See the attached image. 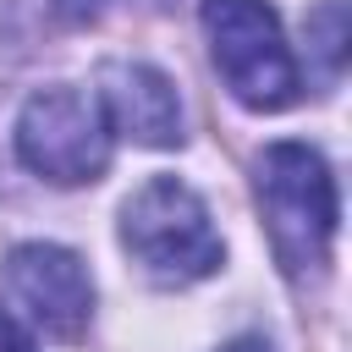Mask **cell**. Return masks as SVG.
I'll list each match as a JSON object with an SVG mask.
<instances>
[{
	"mask_svg": "<svg viewBox=\"0 0 352 352\" xmlns=\"http://www.w3.org/2000/svg\"><path fill=\"white\" fill-rule=\"evenodd\" d=\"M253 187H258V209L270 226V248L280 258L286 275H314L330 258L336 242V176L324 165L319 148L308 143H270L253 165Z\"/></svg>",
	"mask_w": 352,
	"mask_h": 352,
	"instance_id": "1",
	"label": "cell"
},
{
	"mask_svg": "<svg viewBox=\"0 0 352 352\" xmlns=\"http://www.w3.org/2000/svg\"><path fill=\"white\" fill-rule=\"evenodd\" d=\"M121 242L154 286H192L226 258L204 198L176 176H154L121 204Z\"/></svg>",
	"mask_w": 352,
	"mask_h": 352,
	"instance_id": "2",
	"label": "cell"
},
{
	"mask_svg": "<svg viewBox=\"0 0 352 352\" xmlns=\"http://www.w3.org/2000/svg\"><path fill=\"white\" fill-rule=\"evenodd\" d=\"M204 33L226 88L248 110H286L297 99L302 77L286 50L280 16L264 0H204Z\"/></svg>",
	"mask_w": 352,
	"mask_h": 352,
	"instance_id": "3",
	"label": "cell"
},
{
	"mask_svg": "<svg viewBox=\"0 0 352 352\" xmlns=\"http://www.w3.org/2000/svg\"><path fill=\"white\" fill-rule=\"evenodd\" d=\"M16 154L55 187L99 182L110 165V126L99 104L77 88H38L16 116Z\"/></svg>",
	"mask_w": 352,
	"mask_h": 352,
	"instance_id": "4",
	"label": "cell"
},
{
	"mask_svg": "<svg viewBox=\"0 0 352 352\" xmlns=\"http://www.w3.org/2000/svg\"><path fill=\"white\" fill-rule=\"evenodd\" d=\"M6 297L11 308L50 330V336H82L88 330V314H94V280L82 270V258L72 248H55V242H22L11 248L6 258Z\"/></svg>",
	"mask_w": 352,
	"mask_h": 352,
	"instance_id": "5",
	"label": "cell"
},
{
	"mask_svg": "<svg viewBox=\"0 0 352 352\" xmlns=\"http://www.w3.org/2000/svg\"><path fill=\"white\" fill-rule=\"evenodd\" d=\"M99 116L110 132L143 143V148H176L182 132V99L170 77L148 60H104L99 66Z\"/></svg>",
	"mask_w": 352,
	"mask_h": 352,
	"instance_id": "6",
	"label": "cell"
},
{
	"mask_svg": "<svg viewBox=\"0 0 352 352\" xmlns=\"http://www.w3.org/2000/svg\"><path fill=\"white\" fill-rule=\"evenodd\" d=\"M0 352H33V341H28L11 319H0Z\"/></svg>",
	"mask_w": 352,
	"mask_h": 352,
	"instance_id": "7",
	"label": "cell"
},
{
	"mask_svg": "<svg viewBox=\"0 0 352 352\" xmlns=\"http://www.w3.org/2000/svg\"><path fill=\"white\" fill-rule=\"evenodd\" d=\"M220 352H270V341H264V336H236V341L220 346Z\"/></svg>",
	"mask_w": 352,
	"mask_h": 352,
	"instance_id": "8",
	"label": "cell"
}]
</instances>
